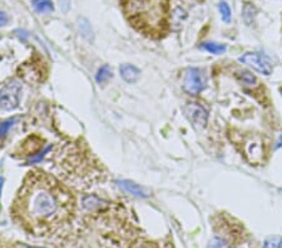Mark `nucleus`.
Segmentation results:
<instances>
[{
  "label": "nucleus",
  "mask_w": 282,
  "mask_h": 248,
  "mask_svg": "<svg viewBox=\"0 0 282 248\" xmlns=\"http://www.w3.org/2000/svg\"><path fill=\"white\" fill-rule=\"evenodd\" d=\"M204 84H206V79L198 68H190L186 70L183 78V88L186 92L192 95L199 94L204 89Z\"/></svg>",
  "instance_id": "obj_4"
},
{
  "label": "nucleus",
  "mask_w": 282,
  "mask_h": 248,
  "mask_svg": "<svg viewBox=\"0 0 282 248\" xmlns=\"http://www.w3.org/2000/svg\"><path fill=\"white\" fill-rule=\"evenodd\" d=\"M3 183H4V180L0 178V194H2V189H3Z\"/></svg>",
  "instance_id": "obj_22"
},
{
  "label": "nucleus",
  "mask_w": 282,
  "mask_h": 248,
  "mask_svg": "<svg viewBox=\"0 0 282 248\" xmlns=\"http://www.w3.org/2000/svg\"><path fill=\"white\" fill-rule=\"evenodd\" d=\"M70 192L54 177L31 172L15 198L13 212L30 227H42L60 221L73 207Z\"/></svg>",
  "instance_id": "obj_1"
},
{
  "label": "nucleus",
  "mask_w": 282,
  "mask_h": 248,
  "mask_svg": "<svg viewBox=\"0 0 282 248\" xmlns=\"http://www.w3.org/2000/svg\"><path fill=\"white\" fill-rule=\"evenodd\" d=\"M26 248H38V247H26Z\"/></svg>",
  "instance_id": "obj_23"
},
{
  "label": "nucleus",
  "mask_w": 282,
  "mask_h": 248,
  "mask_svg": "<svg viewBox=\"0 0 282 248\" xmlns=\"http://www.w3.org/2000/svg\"><path fill=\"white\" fill-rule=\"evenodd\" d=\"M128 23L152 39H161L171 29V0H119Z\"/></svg>",
  "instance_id": "obj_2"
},
{
  "label": "nucleus",
  "mask_w": 282,
  "mask_h": 248,
  "mask_svg": "<svg viewBox=\"0 0 282 248\" xmlns=\"http://www.w3.org/2000/svg\"><path fill=\"white\" fill-rule=\"evenodd\" d=\"M59 2V7L60 10L63 13H68L69 9H70V2L72 0H58Z\"/></svg>",
  "instance_id": "obj_19"
},
{
  "label": "nucleus",
  "mask_w": 282,
  "mask_h": 248,
  "mask_svg": "<svg viewBox=\"0 0 282 248\" xmlns=\"http://www.w3.org/2000/svg\"><path fill=\"white\" fill-rule=\"evenodd\" d=\"M206 52L212 53V54H222L226 52V47L223 44H218V43H203L201 45Z\"/></svg>",
  "instance_id": "obj_11"
},
{
  "label": "nucleus",
  "mask_w": 282,
  "mask_h": 248,
  "mask_svg": "<svg viewBox=\"0 0 282 248\" xmlns=\"http://www.w3.org/2000/svg\"><path fill=\"white\" fill-rule=\"evenodd\" d=\"M207 248H230V244L226 239L220 238V237H215L211 242L208 243Z\"/></svg>",
  "instance_id": "obj_16"
},
{
  "label": "nucleus",
  "mask_w": 282,
  "mask_h": 248,
  "mask_svg": "<svg viewBox=\"0 0 282 248\" xmlns=\"http://www.w3.org/2000/svg\"><path fill=\"white\" fill-rule=\"evenodd\" d=\"M282 146V135L280 137V139H278V142H277V146H276V148H280V147Z\"/></svg>",
  "instance_id": "obj_21"
},
{
  "label": "nucleus",
  "mask_w": 282,
  "mask_h": 248,
  "mask_svg": "<svg viewBox=\"0 0 282 248\" xmlns=\"http://www.w3.org/2000/svg\"><path fill=\"white\" fill-rule=\"evenodd\" d=\"M8 20H9V18H8V15L5 14V13L0 12V26H4L7 25Z\"/></svg>",
  "instance_id": "obj_20"
},
{
  "label": "nucleus",
  "mask_w": 282,
  "mask_h": 248,
  "mask_svg": "<svg viewBox=\"0 0 282 248\" xmlns=\"http://www.w3.org/2000/svg\"><path fill=\"white\" fill-rule=\"evenodd\" d=\"M186 114L190 118L192 123H195L198 127H204L207 124V119H208V113L206 109L202 105L197 103H190L185 108Z\"/></svg>",
  "instance_id": "obj_6"
},
{
  "label": "nucleus",
  "mask_w": 282,
  "mask_h": 248,
  "mask_svg": "<svg viewBox=\"0 0 282 248\" xmlns=\"http://www.w3.org/2000/svg\"><path fill=\"white\" fill-rule=\"evenodd\" d=\"M22 98V85L12 81L4 85L0 90V108L3 111H13L18 108Z\"/></svg>",
  "instance_id": "obj_3"
},
{
  "label": "nucleus",
  "mask_w": 282,
  "mask_h": 248,
  "mask_svg": "<svg viewBox=\"0 0 282 248\" xmlns=\"http://www.w3.org/2000/svg\"><path fill=\"white\" fill-rule=\"evenodd\" d=\"M31 4H33L34 10L41 13V14L53 12V9H54V8H53L52 0H33Z\"/></svg>",
  "instance_id": "obj_10"
},
{
  "label": "nucleus",
  "mask_w": 282,
  "mask_h": 248,
  "mask_svg": "<svg viewBox=\"0 0 282 248\" xmlns=\"http://www.w3.org/2000/svg\"><path fill=\"white\" fill-rule=\"evenodd\" d=\"M220 12L221 15H222V19L225 20L226 23H228V21L231 20V9L227 5V3H220Z\"/></svg>",
  "instance_id": "obj_17"
},
{
  "label": "nucleus",
  "mask_w": 282,
  "mask_h": 248,
  "mask_svg": "<svg viewBox=\"0 0 282 248\" xmlns=\"http://www.w3.org/2000/svg\"><path fill=\"white\" fill-rule=\"evenodd\" d=\"M263 248H282V237H268L263 243Z\"/></svg>",
  "instance_id": "obj_13"
},
{
  "label": "nucleus",
  "mask_w": 282,
  "mask_h": 248,
  "mask_svg": "<svg viewBox=\"0 0 282 248\" xmlns=\"http://www.w3.org/2000/svg\"><path fill=\"white\" fill-rule=\"evenodd\" d=\"M235 77L238 79V82L241 83V84L244 85V87L251 88V89H255V88L259 87V82H257V78L254 76V74L250 73V72L238 70V72H236Z\"/></svg>",
  "instance_id": "obj_9"
},
{
  "label": "nucleus",
  "mask_w": 282,
  "mask_h": 248,
  "mask_svg": "<svg viewBox=\"0 0 282 248\" xmlns=\"http://www.w3.org/2000/svg\"><path fill=\"white\" fill-rule=\"evenodd\" d=\"M111 77H112V70L111 68H109V65H103L102 68L98 70L95 79H97L98 83H105L109 81Z\"/></svg>",
  "instance_id": "obj_12"
},
{
  "label": "nucleus",
  "mask_w": 282,
  "mask_h": 248,
  "mask_svg": "<svg viewBox=\"0 0 282 248\" xmlns=\"http://www.w3.org/2000/svg\"><path fill=\"white\" fill-rule=\"evenodd\" d=\"M119 72H121L122 78L128 83H135L140 76V72L134 65H130V64H123L119 68Z\"/></svg>",
  "instance_id": "obj_8"
},
{
  "label": "nucleus",
  "mask_w": 282,
  "mask_h": 248,
  "mask_svg": "<svg viewBox=\"0 0 282 248\" xmlns=\"http://www.w3.org/2000/svg\"><path fill=\"white\" fill-rule=\"evenodd\" d=\"M239 62L252 66L255 70L260 72L263 76H270L272 73V66H271L270 62L259 53H246L242 57H239Z\"/></svg>",
  "instance_id": "obj_5"
},
{
  "label": "nucleus",
  "mask_w": 282,
  "mask_h": 248,
  "mask_svg": "<svg viewBox=\"0 0 282 248\" xmlns=\"http://www.w3.org/2000/svg\"><path fill=\"white\" fill-rule=\"evenodd\" d=\"M117 186L119 187L121 189H123L124 192L127 193L132 194L134 197H140V198H146V197L150 196V192L145 188V187L137 185V183L132 182V181L128 180H122V181H117Z\"/></svg>",
  "instance_id": "obj_7"
},
{
  "label": "nucleus",
  "mask_w": 282,
  "mask_h": 248,
  "mask_svg": "<svg viewBox=\"0 0 282 248\" xmlns=\"http://www.w3.org/2000/svg\"><path fill=\"white\" fill-rule=\"evenodd\" d=\"M15 122H17V118H12V119H8V121L3 122V123H0V139H3V138L7 135L8 130H9L10 128L14 125Z\"/></svg>",
  "instance_id": "obj_15"
},
{
  "label": "nucleus",
  "mask_w": 282,
  "mask_h": 248,
  "mask_svg": "<svg viewBox=\"0 0 282 248\" xmlns=\"http://www.w3.org/2000/svg\"><path fill=\"white\" fill-rule=\"evenodd\" d=\"M79 29H81L84 38H87L88 41L92 39V28H90L89 23L86 19H79Z\"/></svg>",
  "instance_id": "obj_14"
},
{
  "label": "nucleus",
  "mask_w": 282,
  "mask_h": 248,
  "mask_svg": "<svg viewBox=\"0 0 282 248\" xmlns=\"http://www.w3.org/2000/svg\"><path fill=\"white\" fill-rule=\"evenodd\" d=\"M0 60H2V55H0Z\"/></svg>",
  "instance_id": "obj_24"
},
{
  "label": "nucleus",
  "mask_w": 282,
  "mask_h": 248,
  "mask_svg": "<svg viewBox=\"0 0 282 248\" xmlns=\"http://www.w3.org/2000/svg\"><path fill=\"white\" fill-rule=\"evenodd\" d=\"M50 148H52V147H50V146H49V147H47V148H44L43 151L39 152V153L37 154V156H33V157H31V158H30V163H36V162H39V161H41V159L44 157V154L49 152V149H50Z\"/></svg>",
  "instance_id": "obj_18"
}]
</instances>
